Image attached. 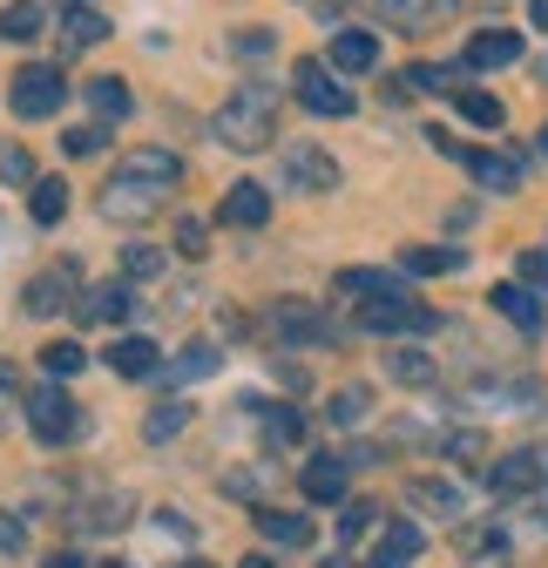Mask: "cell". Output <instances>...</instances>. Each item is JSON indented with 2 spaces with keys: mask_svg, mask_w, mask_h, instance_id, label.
I'll use <instances>...</instances> for the list:
<instances>
[{
  "mask_svg": "<svg viewBox=\"0 0 548 568\" xmlns=\"http://www.w3.org/2000/svg\"><path fill=\"white\" fill-rule=\"evenodd\" d=\"M278 89H271V82H244L217 115H211V129H217V142H224V150H271V142H278Z\"/></svg>",
  "mask_w": 548,
  "mask_h": 568,
  "instance_id": "1",
  "label": "cell"
},
{
  "mask_svg": "<svg viewBox=\"0 0 548 568\" xmlns=\"http://www.w3.org/2000/svg\"><path fill=\"white\" fill-rule=\"evenodd\" d=\"M257 332L278 338V345H332V338H338V325H332L312 298H278V305H264Z\"/></svg>",
  "mask_w": 548,
  "mask_h": 568,
  "instance_id": "2",
  "label": "cell"
},
{
  "mask_svg": "<svg viewBox=\"0 0 548 568\" xmlns=\"http://www.w3.org/2000/svg\"><path fill=\"white\" fill-rule=\"evenodd\" d=\"M427 142L440 156H454V163H467V176L481 183V190H495V196H508V190H521V156H501V150H467V142H454L447 129H427Z\"/></svg>",
  "mask_w": 548,
  "mask_h": 568,
  "instance_id": "3",
  "label": "cell"
},
{
  "mask_svg": "<svg viewBox=\"0 0 548 568\" xmlns=\"http://www.w3.org/2000/svg\"><path fill=\"white\" fill-rule=\"evenodd\" d=\"M61 102H68V75H61L54 61H34V68H21V75H14V89H8V109H14L21 122H48Z\"/></svg>",
  "mask_w": 548,
  "mask_h": 568,
  "instance_id": "4",
  "label": "cell"
},
{
  "mask_svg": "<svg viewBox=\"0 0 548 568\" xmlns=\"http://www.w3.org/2000/svg\"><path fill=\"white\" fill-rule=\"evenodd\" d=\"M292 95H298V102H305L312 115H332V122L359 109V102H353V89H346V82H338V75H332V68H325V61H312V54H305V61L292 68Z\"/></svg>",
  "mask_w": 548,
  "mask_h": 568,
  "instance_id": "5",
  "label": "cell"
},
{
  "mask_svg": "<svg viewBox=\"0 0 548 568\" xmlns=\"http://www.w3.org/2000/svg\"><path fill=\"white\" fill-rule=\"evenodd\" d=\"M488 487H495V494H508V501H515V494H541V487H548V447H541V440H528V447L501 454V460L488 467Z\"/></svg>",
  "mask_w": 548,
  "mask_h": 568,
  "instance_id": "6",
  "label": "cell"
},
{
  "mask_svg": "<svg viewBox=\"0 0 548 568\" xmlns=\"http://www.w3.org/2000/svg\"><path fill=\"white\" fill-rule=\"evenodd\" d=\"M28 426H34L41 447H68V440L82 434V419H75V406H68L61 386H34L28 393Z\"/></svg>",
  "mask_w": 548,
  "mask_h": 568,
  "instance_id": "7",
  "label": "cell"
},
{
  "mask_svg": "<svg viewBox=\"0 0 548 568\" xmlns=\"http://www.w3.org/2000/svg\"><path fill=\"white\" fill-rule=\"evenodd\" d=\"M359 8L393 21V28H406V34H434V28H447L460 14V0H359Z\"/></svg>",
  "mask_w": 548,
  "mask_h": 568,
  "instance_id": "8",
  "label": "cell"
},
{
  "mask_svg": "<svg viewBox=\"0 0 548 568\" xmlns=\"http://www.w3.org/2000/svg\"><path fill=\"white\" fill-rule=\"evenodd\" d=\"M359 325H366V332H434L440 312L406 292V298H366V305H359Z\"/></svg>",
  "mask_w": 548,
  "mask_h": 568,
  "instance_id": "9",
  "label": "cell"
},
{
  "mask_svg": "<svg viewBox=\"0 0 548 568\" xmlns=\"http://www.w3.org/2000/svg\"><path fill=\"white\" fill-rule=\"evenodd\" d=\"M285 183L305 190V196H325V190H338V163L318 142H285Z\"/></svg>",
  "mask_w": 548,
  "mask_h": 568,
  "instance_id": "10",
  "label": "cell"
},
{
  "mask_svg": "<svg viewBox=\"0 0 548 568\" xmlns=\"http://www.w3.org/2000/svg\"><path fill=\"white\" fill-rule=\"evenodd\" d=\"M150 210H163V190L135 183V176H109V183H102V217H115V224H143Z\"/></svg>",
  "mask_w": 548,
  "mask_h": 568,
  "instance_id": "11",
  "label": "cell"
},
{
  "mask_svg": "<svg viewBox=\"0 0 548 568\" xmlns=\"http://www.w3.org/2000/svg\"><path fill=\"white\" fill-rule=\"evenodd\" d=\"M68 528H75V535H115V528H129V494H82V501L68 508Z\"/></svg>",
  "mask_w": 548,
  "mask_h": 568,
  "instance_id": "12",
  "label": "cell"
},
{
  "mask_svg": "<svg viewBox=\"0 0 548 568\" xmlns=\"http://www.w3.org/2000/svg\"><path fill=\"white\" fill-rule=\"evenodd\" d=\"M217 224H231V231H264V224H271V190H264V183H231L224 203H217Z\"/></svg>",
  "mask_w": 548,
  "mask_h": 568,
  "instance_id": "13",
  "label": "cell"
},
{
  "mask_svg": "<svg viewBox=\"0 0 548 568\" xmlns=\"http://www.w3.org/2000/svg\"><path fill=\"white\" fill-rule=\"evenodd\" d=\"M325 68H332V75H373V68H379V34H366V28H338Z\"/></svg>",
  "mask_w": 548,
  "mask_h": 568,
  "instance_id": "14",
  "label": "cell"
},
{
  "mask_svg": "<svg viewBox=\"0 0 548 568\" xmlns=\"http://www.w3.org/2000/svg\"><path fill=\"white\" fill-rule=\"evenodd\" d=\"M346 480H353L346 454H312V460H305V474H298V487H305V501H318V508H332V501H346Z\"/></svg>",
  "mask_w": 548,
  "mask_h": 568,
  "instance_id": "15",
  "label": "cell"
},
{
  "mask_svg": "<svg viewBox=\"0 0 548 568\" xmlns=\"http://www.w3.org/2000/svg\"><path fill=\"white\" fill-rule=\"evenodd\" d=\"M115 176H135V183H150V190H176L183 183V156L176 150H129L122 163H115Z\"/></svg>",
  "mask_w": 548,
  "mask_h": 568,
  "instance_id": "16",
  "label": "cell"
},
{
  "mask_svg": "<svg viewBox=\"0 0 548 568\" xmlns=\"http://www.w3.org/2000/svg\"><path fill=\"white\" fill-rule=\"evenodd\" d=\"M508 61H521V34H515V28H481V34L460 48V68H467V75H481V68H508Z\"/></svg>",
  "mask_w": 548,
  "mask_h": 568,
  "instance_id": "17",
  "label": "cell"
},
{
  "mask_svg": "<svg viewBox=\"0 0 548 568\" xmlns=\"http://www.w3.org/2000/svg\"><path fill=\"white\" fill-rule=\"evenodd\" d=\"M244 406H251L257 426H264V447H278V454L305 447V413H298V406H278V399H244Z\"/></svg>",
  "mask_w": 548,
  "mask_h": 568,
  "instance_id": "18",
  "label": "cell"
},
{
  "mask_svg": "<svg viewBox=\"0 0 548 568\" xmlns=\"http://www.w3.org/2000/svg\"><path fill=\"white\" fill-rule=\"evenodd\" d=\"M406 508H420V515H434V521H460V515H467V494H460L454 480L420 474V480H406Z\"/></svg>",
  "mask_w": 548,
  "mask_h": 568,
  "instance_id": "19",
  "label": "cell"
},
{
  "mask_svg": "<svg viewBox=\"0 0 548 568\" xmlns=\"http://www.w3.org/2000/svg\"><path fill=\"white\" fill-rule=\"evenodd\" d=\"M460 75L467 68H440V61H414L393 75V95H460Z\"/></svg>",
  "mask_w": 548,
  "mask_h": 568,
  "instance_id": "20",
  "label": "cell"
},
{
  "mask_svg": "<svg viewBox=\"0 0 548 568\" xmlns=\"http://www.w3.org/2000/svg\"><path fill=\"white\" fill-rule=\"evenodd\" d=\"M224 366V352H217V338H190L183 352H176V359L156 373V379H170V386H196V379H211Z\"/></svg>",
  "mask_w": 548,
  "mask_h": 568,
  "instance_id": "21",
  "label": "cell"
},
{
  "mask_svg": "<svg viewBox=\"0 0 548 568\" xmlns=\"http://www.w3.org/2000/svg\"><path fill=\"white\" fill-rule=\"evenodd\" d=\"M109 41V21L89 8V0H68V8H61V48L68 54H89V48H102Z\"/></svg>",
  "mask_w": 548,
  "mask_h": 568,
  "instance_id": "22",
  "label": "cell"
},
{
  "mask_svg": "<svg viewBox=\"0 0 548 568\" xmlns=\"http://www.w3.org/2000/svg\"><path fill=\"white\" fill-rule=\"evenodd\" d=\"M420 548H427L420 521H386V535H379V548H373V568H414Z\"/></svg>",
  "mask_w": 548,
  "mask_h": 568,
  "instance_id": "23",
  "label": "cell"
},
{
  "mask_svg": "<svg viewBox=\"0 0 548 568\" xmlns=\"http://www.w3.org/2000/svg\"><path fill=\"white\" fill-rule=\"evenodd\" d=\"M460 555H467V568H508V528L501 521L460 528Z\"/></svg>",
  "mask_w": 548,
  "mask_h": 568,
  "instance_id": "24",
  "label": "cell"
},
{
  "mask_svg": "<svg viewBox=\"0 0 548 568\" xmlns=\"http://www.w3.org/2000/svg\"><path fill=\"white\" fill-rule=\"evenodd\" d=\"M21 305L34 312V318H54V312H68V305H75V271H48V277H34L28 284V292H21Z\"/></svg>",
  "mask_w": 548,
  "mask_h": 568,
  "instance_id": "25",
  "label": "cell"
},
{
  "mask_svg": "<svg viewBox=\"0 0 548 568\" xmlns=\"http://www.w3.org/2000/svg\"><path fill=\"white\" fill-rule=\"evenodd\" d=\"M332 292H338V298H359V305H366V298H406V277H399V271H366V264H359V271H338Z\"/></svg>",
  "mask_w": 548,
  "mask_h": 568,
  "instance_id": "26",
  "label": "cell"
},
{
  "mask_svg": "<svg viewBox=\"0 0 548 568\" xmlns=\"http://www.w3.org/2000/svg\"><path fill=\"white\" fill-rule=\"evenodd\" d=\"M109 373H115V379H156V373H163V352H156L150 338H115V345H109Z\"/></svg>",
  "mask_w": 548,
  "mask_h": 568,
  "instance_id": "27",
  "label": "cell"
},
{
  "mask_svg": "<svg viewBox=\"0 0 548 568\" xmlns=\"http://www.w3.org/2000/svg\"><path fill=\"white\" fill-rule=\"evenodd\" d=\"M129 312H135L129 277H115V284H89V292H82V318H95V325H122Z\"/></svg>",
  "mask_w": 548,
  "mask_h": 568,
  "instance_id": "28",
  "label": "cell"
},
{
  "mask_svg": "<svg viewBox=\"0 0 548 568\" xmlns=\"http://www.w3.org/2000/svg\"><path fill=\"white\" fill-rule=\"evenodd\" d=\"M488 305H495L508 325H521L528 338L541 332V292H528V284H495V292H488Z\"/></svg>",
  "mask_w": 548,
  "mask_h": 568,
  "instance_id": "29",
  "label": "cell"
},
{
  "mask_svg": "<svg viewBox=\"0 0 548 568\" xmlns=\"http://www.w3.org/2000/svg\"><path fill=\"white\" fill-rule=\"evenodd\" d=\"M535 399H541L535 379H488V386H467L460 393V406H515V413H528Z\"/></svg>",
  "mask_w": 548,
  "mask_h": 568,
  "instance_id": "30",
  "label": "cell"
},
{
  "mask_svg": "<svg viewBox=\"0 0 548 568\" xmlns=\"http://www.w3.org/2000/svg\"><path fill=\"white\" fill-rule=\"evenodd\" d=\"M257 528H264V541H278V548H312V521L292 515V508H257Z\"/></svg>",
  "mask_w": 548,
  "mask_h": 568,
  "instance_id": "31",
  "label": "cell"
},
{
  "mask_svg": "<svg viewBox=\"0 0 548 568\" xmlns=\"http://www.w3.org/2000/svg\"><path fill=\"white\" fill-rule=\"evenodd\" d=\"M41 28H48V14H41V0H8L0 8V41H41Z\"/></svg>",
  "mask_w": 548,
  "mask_h": 568,
  "instance_id": "32",
  "label": "cell"
},
{
  "mask_svg": "<svg viewBox=\"0 0 548 568\" xmlns=\"http://www.w3.org/2000/svg\"><path fill=\"white\" fill-rule=\"evenodd\" d=\"M467 251H447V244H414V251H399V271H414V277H447L460 271Z\"/></svg>",
  "mask_w": 548,
  "mask_h": 568,
  "instance_id": "33",
  "label": "cell"
},
{
  "mask_svg": "<svg viewBox=\"0 0 548 568\" xmlns=\"http://www.w3.org/2000/svg\"><path fill=\"white\" fill-rule=\"evenodd\" d=\"M386 373H393L399 386H434V379H440V366L427 359L420 345H393V352H386Z\"/></svg>",
  "mask_w": 548,
  "mask_h": 568,
  "instance_id": "34",
  "label": "cell"
},
{
  "mask_svg": "<svg viewBox=\"0 0 548 568\" xmlns=\"http://www.w3.org/2000/svg\"><path fill=\"white\" fill-rule=\"evenodd\" d=\"M366 413H373V393H366V386H338V393L325 399V419L338 426V434H353V426H366Z\"/></svg>",
  "mask_w": 548,
  "mask_h": 568,
  "instance_id": "35",
  "label": "cell"
},
{
  "mask_svg": "<svg viewBox=\"0 0 548 568\" xmlns=\"http://www.w3.org/2000/svg\"><path fill=\"white\" fill-rule=\"evenodd\" d=\"M28 210H34V224H61L68 217V183L61 176H34V190H28Z\"/></svg>",
  "mask_w": 548,
  "mask_h": 568,
  "instance_id": "36",
  "label": "cell"
},
{
  "mask_svg": "<svg viewBox=\"0 0 548 568\" xmlns=\"http://www.w3.org/2000/svg\"><path fill=\"white\" fill-rule=\"evenodd\" d=\"M82 95H89V109H95V115H102V122H122V115H129V109H135V102H129V89H122V82H115V75H95V82H89V89H82Z\"/></svg>",
  "mask_w": 548,
  "mask_h": 568,
  "instance_id": "37",
  "label": "cell"
},
{
  "mask_svg": "<svg viewBox=\"0 0 548 568\" xmlns=\"http://www.w3.org/2000/svg\"><path fill=\"white\" fill-rule=\"evenodd\" d=\"M183 426H190V399H163V406H150L143 434H150V440H176Z\"/></svg>",
  "mask_w": 548,
  "mask_h": 568,
  "instance_id": "38",
  "label": "cell"
},
{
  "mask_svg": "<svg viewBox=\"0 0 548 568\" xmlns=\"http://www.w3.org/2000/svg\"><path fill=\"white\" fill-rule=\"evenodd\" d=\"M454 109H460L474 129H501V102H495L488 89H460V95H454Z\"/></svg>",
  "mask_w": 548,
  "mask_h": 568,
  "instance_id": "39",
  "label": "cell"
},
{
  "mask_svg": "<svg viewBox=\"0 0 548 568\" xmlns=\"http://www.w3.org/2000/svg\"><path fill=\"white\" fill-rule=\"evenodd\" d=\"M102 150H109V122H82V129L61 135V156H75V163L82 156H102Z\"/></svg>",
  "mask_w": 548,
  "mask_h": 568,
  "instance_id": "40",
  "label": "cell"
},
{
  "mask_svg": "<svg viewBox=\"0 0 548 568\" xmlns=\"http://www.w3.org/2000/svg\"><path fill=\"white\" fill-rule=\"evenodd\" d=\"M41 366H48V379H68V373H82V366H89V352H82L75 338H54V345L41 352Z\"/></svg>",
  "mask_w": 548,
  "mask_h": 568,
  "instance_id": "41",
  "label": "cell"
},
{
  "mask_svg": "<svg viewBox=\"0 0 548 568\" xmlns=\"http://www.w3.org/2000/svg\"><path fill=\"white\" fill-rule=\"evenodd\" d=\"M373 528H379V508H373V501H346V515H338V541L353 548V541H366Z\"/></svg>",
  "mask_w": 548,
  "mask_h": 568,
  "instance_id": "42",
  "label": "cell"
},
{
  "mask_svg": "<svg viewBox=\"0 0 548 568\" xmlns=\"http://www.w3.org/2000/svg\"><path fill=\"white\" fill-rule=\"evenodd\" d=\"M122 277H129V284L163 277V251H156V244H129V251H122Z\"/></svg>",
  "mask_w": 548,
  "mask_h": 568,
  "instance_id": "43",
  "label": "cell"
},
{
  "mask_svg": "<svg viewBox=\"0 0 548 568\" xmlns=\"http://www.w3.org/2000/svg\"><path fill=\"white\" fill-rule=\"evenodd\" d=\"M440 454H447V460H481V454H488L481 426H460V434H440Z\"/></svg>",
  "mask_w": 548,
  "mask_h": 568,
  "instance_id": "44",
  "label": "cell"
},
{
  "mask_svg": "<svg viewBox=\"0 0 548 568\" xmlns=\"http://www.w3.org/2000/svg\"><path fill=\"white\" fill-rule=\"evenodd\" d=\"M0 176L34 190V156H28V142H8V150H0Z\"/></svg>",
  "mask_w": 548,
  "mask_h": 568,
  "instance_id": "45",
  "label": "cell"
},
{
  "mask_svg": "<svg viewBox=\"0 0 548 568\" xmlns=\"http://www.w3.org/2000/svg\"><path fill=\"white\" fill-rule=\"evenodd\" d=\"M176 251H183V257H203V251H211V224H203V217H183V224H176Z\"/></svg>",
  "mask_w": 548,
  "mask_h": 568,
  "instance_id": "46",
  "label": "cell"
},
{
  "mask_svg": "<svg viewBox=\"0 0 548 568\" xmlns=\"http://www.w3.org/2000/svg\"><path fill=\"white\" fill-rule=\"evenodd\" d=\"M515 271H521L528 292H548V251H521V257H515Z\"/></svg>",
  "mask_w": 548,
  "mask_h": 568,
  "instance_id": "47",
  "label": "cell"
},
{
  "mask_svg": "<svg viewBox=\"0 0 548 568\" xmlns=\"http://www.w3.org/2000/svg\"><path fill=\"white\" fill-rule=\"evenodd\" d=\"M28 548V521L14 508H0V555H21Z\"/></svg>",
  "mask_w": 548,
  "mask_h": 568,
  "instance_id": "48",
  "label": "cell"
},
{
  "mask_svg": "<svg viewBox=\"0 0 548 568\" xmlns=\"http://www.w3.org/2000/svg\"><path fill=\"white\" fill-rule=\"evenodd\" d=\"M271 48H278V41H271V28H244L237 34V54H251V61H264Z\"/></svg>",
  "mask_w": 548,
  "mask_h": 568,
  "instance_id": "49",
  "label": "cell"
},
{
  "mask_svg": "<svg viewBox=\"0 0 548 568\" xmlns=\"http://www.w3.org/2000/svg\"><path fill=\"white\" fill-rule=\"evenodd\" d=\"M14 393H21V366H14V359H0V419H8Z\"/></svg>",
  "mask_w": 548,
  "mask_h": 568,
  "instance_id": "50",
  "label": "cell"
},
{
  "mask_svg": "<svg viewBox=\"0 0 548 568\" xmlns=\"http://www.w3.org/2000/svg\"><path fill=\"white\" fill-rule=\"evenodd\" d=\"M278 379H285L292 393H305V366H292V359H278Z\"/></svg>",
  "mask_w": 548,
  "mask_h": 568,
  "instance_id": "51",
  "label": "cell"
},
{
  "mask_svg": "<svg viewBox=\"0 0 548 568\" xmlns=\"http://www.w3.org/2000/svg\"><path fill=\"white\" fill-rule=\"evenodd\" d=\"M41 568H89V561H82V555H75V548H61V555H48V561H41Z\"/></svg>",
  "mask_w": 548,
  "mask_h": 568,
  "instance_id": "52",
  "label": "cell"
},
{
  "mask_svg": "<svg viewBox=\"0 0 548 568\" xmlns=\"http://www.w3.org/2000/svg\"><path fill=\"white\" fill-rule=\"evenodd\" d=\"M237 568H278V561H271V555H244Z\"/></svg>",
  "mask_w": 548,
  "mask_h": 568,
  "instance_id": "53",
  "label": "cell"
},
{
  "mask_svg": "<svg viewBox=\"0 0 548 568\" xmlns=\"http://www.w3.org/2000/svg\"><path fill=\"white\" fill-rule=\"evenodd\" d=\"M535 28H541V34H548V0H535Z\"/></svg>",
  "mask_w": 548,
  "mask_h": 568,
  "instance_id": "54",
  "label": "cell"
},
{
  "mask_svg": "<svg viewBox=\"0 0 548 568\" xmlns=\"http://www.w3.org/2000/svg\"><path fill=\"white\" fill-rule=\"evenodd\" d=\"M325 568H359V561H353V555H332V561H325Z\"/></svg>",
  "mask_w": 548,
  "mask_h": 568,
  "instance_id": "55",
  "label": "cell"
},
{
  "mask_svg": "<svg viewBox=\"0 0 548 568\" xmlns=\"http://www.w3.org/2000/svg\"><path fill=\"white\" fill-rule=\"evenodd\" d=\"M535 150H541V156H548V122H541V135H535Z\"/></svg>",
  "mask_w": 548,
  "mask_h": 568,
  "instance_id": "56",
  "label": "cell"
},
{
  "mask_svg": "<svg viewBox=\"0 0 548 568\" xmlns=\"http://www.w3.org/2000/svg\"><path fill=\"white\" fill-rule=\"evenodd\" d=\"M176 568H211V561H196V555H190V561H176Z\"/></svg>",
  "mask_w": 548,
  "mask_h": 568,
  "instance_id": "57",
  "label": "cell"
},
{
  "mask_svg": "<svg viewBox=\"0 0 548 568\" xmlns=\"http://www.w3.org/2000/svg\"><path fill=\"white\" fill-rule=\"evenodd\" d=\"M102 568H129V561H102Z\"/></svg>",
  "mask_w": 548,
  "mask_h": 568,
  "instance_id": "58",
  "label": "cell"
},
{
  "mask_svg": "<svg viewBox=\"0 0 548 568\" xmlns=\"http://www.w3.org/2000/svg\"><path fill=\"white\" fill-rule=\"evenodd\" d=\"M541 521H548V515H541Z\"/></svg>",
  "mask_w": 548,
  "mask_h": 568,
  "instance_id": "59",
  "label": "cell"
}]
</instances>
